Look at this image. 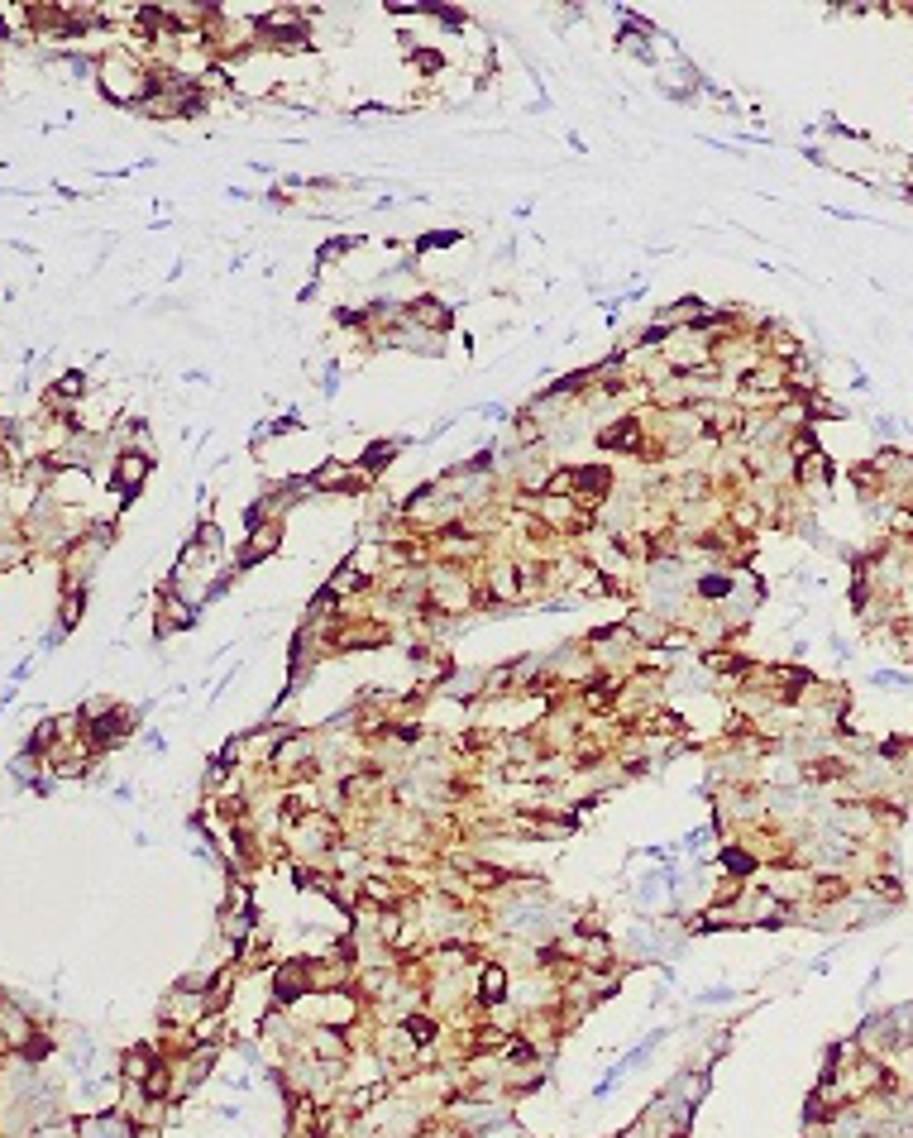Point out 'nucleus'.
<instances>
[{
    "label": "nucleus",
    "mask_w": 913,
    "mask_h": 1138,
    "mask_svg": "<svg viewBox=\"0 0 913 1138\" xmlns=\"http://www.w3.org/2000/svg\"><path fill=\"white\" fill-rule=\"evenodd\" d=\"M479 995L488 1000V1005H498L502 995H507V971H502V966H483L479 971Z\"/></svg>",
    "instance_id": "nucleus-2"
},
{
    "label": "nucleus",
    "mask_w": 913,
    "mask_h": 1138,
    "mask_svg": "<svg viewBox=\"0 0 913 1138\" xmlns=\"http://www.w3.org/2000/svg\"><path fill=\"white\" fill-rule=\"evenodd\" d=\"M87 393V378L82 373H63L58 378V388H53V402H63V397H82Z\"/></svg>",
    "instance_id": "nucleus-5"
},
{
    "label": "nucleus",
    "mask_w": 913,
    "mask_h": 1138,
    "mask_svg": "<svg viewBox=\"0 0 913 1138\" xmlns=\"http://www.w3.org/2000/svg\"><path fill=\"white\" fill-rule=\"evenodd\" d=\"M402 1029H407V1043H421V1048H426V1043H431V1038H435V1024H431V1019H426V1014H421V1019H416V1014H412V1019H407V1024H402Z\"/></svg>",
    "instance_id": "nucleus-4"
},
{
    "label": "nucleus",
    "mask_w": 913,
    "mask_h": 1138,
    "mask_svg": "<svg viewBox=\"0 0 913 1138\" xmlns=\"http://www.w3.org/2000/svg\"><path fill=\"white\" fill-rule=\"evenodd\" d=\"M636 436H641V421H636V416H627L622 426L603 431V445H608V450H631V445H636Z\"/></svg>",
    "instance_id": "nucleus-3"
},
{
    "label": "nucleus",
    "mask_w": 913,
    "mask_h": 1138,
    "mask_svg": "<svg viewBox=\"0 0 913 1138\" xmlns=\"http://www.w3.org/2000/svg\"><path fill=\"white\" fill-rule=\"evenodd\" d=\"M144 474H149V455H144V450H125V455L115 460V483H120L125 493H134V488L144 483Z\"/></svg>",
    "instance_id": "nucleus-1"
}]
</instances>
